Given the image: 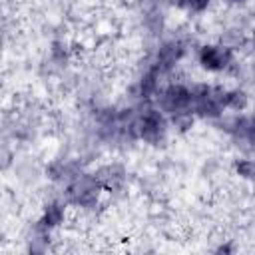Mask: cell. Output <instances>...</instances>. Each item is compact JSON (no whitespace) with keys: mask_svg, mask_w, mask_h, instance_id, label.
<instances>
[{"mask_svg":"<svg viewBox=\"0 0 255 255\" xmlns=\"http://www.w3.org/2000/svg\"><path fill=\"white\" fill-rule=\"evenodd\" d=\"M189 4H191L193 8H203V6L207 4V0H189Z\"/></svg>","mask_w":255,"mask_h":255,"instance_id":"8992f818","label":"cell"},{"mask_svg":"<svg viewBox=\"0 0 255 255\" xmlns=\"http://www.w3.org/2000/svg\"><path fill=\"white\" fill-rule=\"evenodd\" d=\"M177 56H179V48H177V44H167V46H163V48L159 50V64L167 68V66L175 64Z\"/></svg>","mask_w":255,"mask_h":255,"instance_id":"7a4b0ae2","label":"cell"},{"mask_svg":"<svg viewBox=\"0 0 255 255\" xmlns=\"http://www.w3.org/2000/svg\"><path fill=\"white\" fill-rule=\"evenodd\" d=\"M201 62L211 68V70H217V68H223L225 62H227V54L219 48H205L201 52Z\"/></svg>","mask_w":255,"mask_h":255,"instance_id":"6da1fadb","label":"cell"},{"mask_svg":"<svg viewBox=\"0 0 255 255\" xmlns=\"http://www.w3.org/2000/svg\"><path fill=\"white\" fill-rule=\"evenodd\" d=\"M251 169H253V163H251V161H241V163H239V171H241L245 177H251Z\"/></svg>","mask_w":255,"mask_h":255,"instance_id":"5b68a950","label":"cell"},{"mask_svg":"<svg viewBox=\"0 0 255 255\" xmlns=\"http://www.w3.org/2000/svg\"><path fill=\"white\" fill-rule=\"evenodd\" d=\"M225 104H229L231 108H239V110H241V108L247 104V98H245L243 92H235V94H231V96L225 98Z\"/></svg>","mask_w":255,"mask_h":255,"instance_id":"3957f363","label":"cell"},{"mask_svg":"<svg viewBox=\"0 0 255 255\" xmlns=\"http://www.w3.org/2000/svg\"><path fill=\"white\" fill-rule=\"evenodd\" d=\"M60 219H62V209H60L58 205L48 207V213H46V225H56Z\"/></svg>","mask_w":255,"mask_h":255,"instance_id":"277c9868","label":"cell"}]
</instances>
